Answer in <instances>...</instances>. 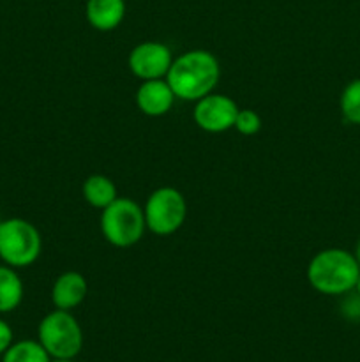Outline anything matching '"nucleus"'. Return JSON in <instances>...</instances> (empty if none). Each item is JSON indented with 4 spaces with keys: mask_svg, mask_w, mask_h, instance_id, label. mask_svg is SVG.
Masks as SVG:
<instances>
[{
    "mask_svg": "<svg viewBox=\"0 0 360 362\" xmlns=\"http://www.w3.org/2000/svg\"><path fill=\"white\" fill-rule=\"evenodd\" d=\"M173 55L168 45L161 41H143L134 46L127 59L129 71L141 81L166 78Z\"/></svg>",
    "mask_w": 360,
    "mask_h": 362,
    "instance_id": "8",
    "label": "nucleus"
},
{
    "mask_svg": "<svg viewBox=\"0 0 360 362\" xmlns=\"http://www.w3.org/2000/svg\"><path fill=\"white\" fill-rule=\"evenodd\" d=\"M0 264H2V258H0Z\"/></svg>",
    "mask_w": 360,
    "mask_h": 362,
    "instance_id": "22",
    "label": "nucleus"
},
{
    "mask_svg": "<svg viewBox=\"0 0 360 362\" xmlns=\"http://www.w3.org/2000/svg\"><path fill=\"white\" fill-rule=\"evenodd\" d=\"M0 223H2V218H0Z\"/></svg>",
    "mask_w": 360,
    "mask_h": 362,
    "instance_id": "23",
    "label": "nucleus"
},
{
    "mask_svg": "<svg viewBox=\"0 0 360 362\" xmlns=\"http://www.w3.org/2000/svg\"><path fill=\"white\" fill-rule=\"evenodd\" d=\"M13 345V329L7 322L0 320V356Z\"/></svg>",
    "mask_w": 360,
    "mask_h": 362,
    "instance_id": "17",
    "label": "nucleus"
},
{
    "mask_svg": "<svg viewBox=\"0 0 360 362\" xmlns=\"http://www.w3.org/2000/svg\"><path fill=\"white\" fill-rule=\"evenodd\" d=\"M52 362H74V359H53Z\"/></svg>",
    "mask_w": 360,
    "mask_h": 362,
    "instance_id": "21",
    "label": "nucleus"
},
{
    "mask_svg": "<svg viewBox=\"0 0 360 362\" xmlns=\"http://www.w3.org/2000/svg\"><path fill=\"white\" fill-rule=\"evenodd\" d=\"M23 281L16 269L0 265V313H11L23 300Z\"/></svg>",
    "mask_w": 360,
    "mask_h": 362,
    "instance_id": "13",
    "label": "nucleus"
},
{
    "mask_svg": "<svg viewBox=\"0 0 360 362\" xmlns=\"http://www.w3.org/2000/svg\"><path fill=\"white\" fill-rule=\"evenodd\" d=\"M143 214L147 230H150L154 235H172L186 221L187 202L175 187H159L147 198Z\"/></svg>",
    "mask_w": 360,
    "mask_h": 362,
    "instance_id": "6",
    "label": "nucleus"
},
{
    "mask_svg": "<svg viewBox=\"0 0 360 362\" xmlns=\"http://www.w3.org/2000/svg\"><path fill=\"white\" fill-rule=\"evenodd\" d=\"M37 338L52 359H74L83 349V331L71 311L46 315L37 327Z\"/></svg>",
    "mask_w": 360,
    "mask_h": 362,
    "instance_id": "5",
    "label": "nucleus"
},
{
    "mask_svg": "<svg viewBox=\"0 0 360 362\" xmlns=\"http://www.w3.org/2000/svg\"><path fill=\"white\" fill-rule=\"evenodd\" d=\"M341 113L349 124L360 126V78L349 81L341 94Z\"/></svg>",
    "mask_w": 360,
    "mask_h": 362,
    "instance_id": "15",
    "label": "nucleus"
},
{
    "mask_svg": "<svg viewBox=\"0 0 360 362\" xmlns=\"http://www.w3.org/2000/svg\"><path fill=\"white\" fill-rule=\"evenodd\" d=\"M175 99V94H173L166 78L141 81L136 90L138 110L147 117L166 115L172 110Z\"/></svg>",
    "mask_w": 360,
    "mask_h": 362,
    "instance_id": "9",
    "label": "nucleus"
},
{
    "mask_svg": "<svg viewBox=\"0 0 360 362\" xmlns=\"http://www.w3.org/2000/svg\"><path fill=\"white\" fill-rule=\"evenodd\" d=\"M221 78V66L214 53L208 49H189L173 59L166 74L175 98L194 101L214 92Z\"/></svg>",
    "mask_w": 360,
    "mask_h": 362,
    "instance_id": "1",
    "label": "nucleus"
},
{
    "mask_svg": "<svg viewBox=\"0 0 360 362\" xmlns=\"http://www.w3.org/2000/svg\"><path fill=\"white\" fill-rule=\"evenodd\" d=\"M85 16L95 30H115L126 18V0H87Z\"/></svg>",
    "mask_w": 360,
    "mask_h": 362,
    "instance_id": "11",
    "label": "nucleus"
},
{
    "mask_svg": "<svg viewBox=\"0 0 360 362\" xmlns=\"http://www.w3.org/2000/svg\"><path fill=\"white\" fill-rule=\"evenodd\" d=\"M42 239L39 230L23 218L2 219L0 223V258L13 269L30 267L39 258Z\"/></svg>",
    "mask_w": 360,
    "mask_h": 362,
    "instance_id": "4",
    "label": "nucleus"
},
{
    "mask_svg": "<svg viewBox=\"0 0 360 362\" xmlns=\"http://www.w3.org/2000/svg\"><path fill=\"white\" fill-rule=\"evenodd\" d=\"M233 127H235V129L239 131L242 136H254V134L260 133V129H261L260 113L254 112V110H251V108L239 110Z\"/></svg>",
    "mask_w": 360,
    "mask_h": 362,
    "instance_id": "16",
    "label": "nucleus"
},
{
    "mask_svg": "<svg viewBox=\"0 0 360 362\" xmlns=\"http://www.w3.org/2000/svg\"><path fill=\"white\" fill-rule=\"evenodd\" d=\"M147 225H145L143 207L131 198H116L108 207L102 209L101 233L115 247H131L140 243Z\"/></svg>",
    "mask_w": 360,
    "mask_h": 362,
    "instance_id": "3",
    "label": "nucleus"
},
{
    "mask_svg": "<svg viewBox=\"0 0 360 362\" xmlns=\"http://www.w3.org/2000/svg\"><path fill=\"white\" fill-rule=\"evenodd\" d=\"M81 193H83L85 202L90 207L99 209V211L108 207L113 200L119 198L115 182L109 177L101 175V173H94V175L87 177L83 187H81Z\"/></svg>",
    "mask_w": 360,
    "mask_h": 362,
    "instance_id": "12",
    "label": "nucleus"
},
{
    "mask_svg": "<svg viewBox=\"0 0 360 362\" xmlns=\"http://www.w3.org/2000/svg\"><path fill=\"white\" fill-rule=\"evenodd\" d=\"M342 308H344V313L348 315V317H360V296L356 293L355 297H349V299L344 300V304H342Z\"/></svg>",
    "mask_w": 360,
    "mask_h": 362,
    "instance_id": "18",
    "label": "nucleus"
},
{
    "mask_svg": "<svg viewBox=\"0 0 360 362\" xmlns=\"http://www.w3.org/2000/svg\"><path fill=\"white\" fill-rule=\"evenodd\" d=\"M355 258H356V262H359V265H360V240H359V244H356V251H355Z\"/></svg>",
    "mask_w": 360,
    "mask_h": 362,
    "instance_id": "19",
    "label": "nucleus"
},
{
    "mask_svg": "<svg viewBox=\"0 0 360 362\" xmlns=\"http://www.w3.org/2000/svg\"><path fill=\"white\" fill-rule=\"evenodd\" d=\"M2 362H52V357L39 341L23 339V341L13 343L4 352Z\"/></svg>",
    "mask_w": 360,
    "mask_h": 362,
    "instance_id": "14",
    "label": "nucleus"
},
{
    "mask_svg": "<svg viewBox=\"0 0 360 362\" xmlns=\"http://www.w3.org/2000/svg\"><path fill=\"white\" fill-rule=\"evenodd\" d=\"M239 105L226 94H207L198 99L193 110V119L200 129L217 134L232 129L235 124Z\"/></svg>",
    "mask_w": 360,
    "mask_h": 362,
    "instance_id": "7",
    "label": "nucleus"
},
{
    "mask_svg": "<svg viewBox=\"0 0 360 362\" xmlns=\"http://www.w3.org/2000/svg\"><path fill=\"white\" fill-rule=\"evenodd\" d=\"M353 290H355V292L359 293V296H360V274H359V279H356V285H355V288H353Z\"/></svg>",
    "mask_w": 360,
    "mask_h": 362,
    "instance_id": "20",
    "label": "nucleus"
},
{
    "mask_svg": "<svg viewBox=\"0 0 360 362\" xmlns=\"http://www.w3.org/2000/svg\"><path fill=\"white\" fill-rule=\"evenodd\" d=\"M360 265L355 255L341 247H328L311 258L307 281L323 296H344L356 285Z\"/></svg>",
    "mask_w": 360,
    "mask_h": 362,
    "instance_id": "2",
    "label": "nucleus"
},
{
    "mask_svg": "<svg viewBox=\"0 0 360 362\" xmlns=\"http://www.w3.org/2000/svg\"><path fill=\"white\" fill-rule=\"evenodd\" d=\"M88 293L87 279L76 271L62 272L52 286V303L55 310L73 311L80 306Z\"/></svg>",
    "mask_w": 360,
    "mask_h": 362,
    "instance_id": "10",
    "label": "nucleus"
}]
</instances>
